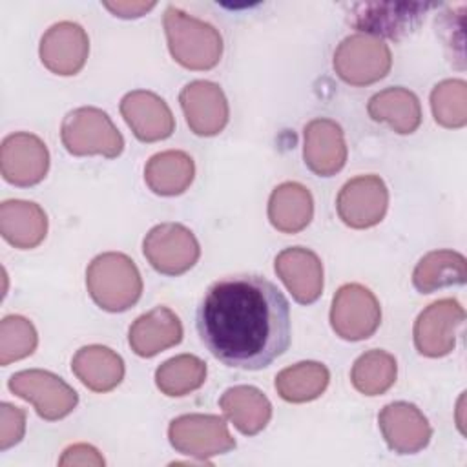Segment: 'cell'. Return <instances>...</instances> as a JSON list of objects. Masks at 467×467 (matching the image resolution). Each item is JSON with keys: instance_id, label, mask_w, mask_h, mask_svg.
<instances>
[{"instance_id": "6da1fadb", "label": "cell", "mask_w": 467, "mask_h": 467, "mask_svg": "<svg viewBox=\"0 0 467 467\" xmlns=\"http://www.w3.org/2000/svg\"><path fill=\"white\" fill-rule=\"evenodd\" d=\"M195 327L215 359L232 368L261 370L290 345V305L261 275H230L206 290Z\"/></svg>"}, {"instance_id": "7a4b0ae2", "label": "cell", "mask_w": 467, "mask_h": 467, "mask_svg": "<svg viewBox=\"0 0 467 467\" xmlns=\"http://www.w3.org/2000/svg\"><path fill=\"white\" fill-rule=\"evenodd\" d=\"M164 33L171 57L182 67L206 71L219 64L223 38L212 24L170 5L164 11Z\"/></svg>"}, {"instance_id": "3957f363", "label": "cell", "mask_w": 467, "mask_h": 467, "mask_svg": "<svg viewBox=\"0 0 467 467\" xmlns=\"http://www.w3.org/2000/svg\"><path fill=\"white\" fill-rule=\"evenodd\" d=\"M86 286L91 299L108 312L131 308L142 294V279L135 263L120 252L97 255L86 270Z\"/></svg>"}, {"instance_id": "277c9868", "label": "cell", "mask_w": 467, "mask_h": 467, "mask_svg": "<svg viewBox=\"0 0 467 467\" xmlns=\"http://www.w3.org/2000/svg\"><path fill=\"white\" fill-rule=\"evenodd\" d=\"M64 148L77 157L102 155L113 159L122 153L124 139L109 115L93 106L69 111L60 126Z\"/></svg>"}, {"instance_id": "5b68a950", "label": "cell", "mask_w": 467, "mask_h": 467, "mask_svg": "<svg viewBox=\"0 0 467 467\" xmlns=\"http://www.w3.org/2000/svg\"><path fill=\"white\" fill-rule=\"evenodd\" d=\"M392 66L389 46L370 35H350L334 51V69L350 86H368L381 80Z\"/></svg>"}, {"instance_id": "8992f818", "label": "cell", "mask_w": 467, "mask_h": 467, "mask_svg": "<svg viewBox=\"0 0 467 467\" xmlns=\"http://www.w3.org/2000/svg\"><path fill=\"white\" fill-rule=\"evenodd\" d=\"M7 387L18 398L35 405L36 414L47 421L66 418L78 403V394L60 376L42 370L29 368L15 372Z\"/></svg>"}, {"instance_id": "52a82bcc", "label": "cell", "mask_w": 467, "mask_h": 467, "mask_svg": "<svg viewBox=\"0 0 467 467\" xmlns=\"http://www.w3.org/2000/svg\"><path fill=\"white\" fill-rule=\"evenodd\" d=\"M168 440L171 447L186 456L206 462L235 447L228 425L215 414H182L170 421Z\"/></svg>"}, {"instance_id": "ba28073f", "label": "cell", "mask_w": 467, "mask_h": 467, "mask_svg": "<svg viewBox=\"0 0 467 467\" xmlns=\"http://www.w3.org/2000/svg\"><path fill=\"white\" fill-rule=\"evenodd\" d=\"M432 5L427 2H361L352 5L350 24L363 35L398 40L412 33Z\"/></svg>"}, {"instance_id": "9c48e42d", "label": "cell", "mask_w": 467, "mask_h": 467, "mask_svg": "<svg viewBox=\"0 0 467 467\" xmlns=\"http://www.w3.org/2000/svg\"><path fill=\"white\" fill-rule=\"evenodd\" d=\"M142 252L148 263L164 275H181L199 259L201 248L193 232L179 223L153 226L144 241Z\"/></svg>"}, {"instance_id": "30bf717a", "label": "cell", "mask_w": 467, "mask_h": 467, "mask_svg": "<svg viewBox=\"0 0 467 467\" xmlns=\"http://www.w3.org/2000/svg\"><path fill=\"white\" fill-rule=\"evenodd\" d=\"M381 323V308L376 296L363 285H343L330 306L332 330L347 341L370 337Z\"/></svg>"}, {"instance_id": "8fae6325", "label": "cell", "mask_w": 467, "mask_h": 467, "mask_svg": "<svg viewBox=\"0 0 467 467\" xmlns=\"http://www.w3.org/2000/svg\"><path fill=\"white\" fill-rule=\"evenodd\" d=\"M465 310L452 299H438L420 312L414 321V345L421 356L441 358L454 350L456 336L463 325Z\"/></svg>"}, {"instance_id": "7c38bea8", "label": "cell", "mask_w": 467, "mask_h": 467, "mask_svg": "<svg viewBox=\"0 0 467 467\" xmlns=\"http://www.w3.org/2000/svg\"><path fill=\"white\" fill-rule=\"evenodd\" d=\"M389 190L378 175H359L343 184L337 193L336 210L350 228L376 226L387 212Z\"/></svg>"}, {"instance_id": "4fadbf2b", "label": "cell", "mask_w": 467, "mask_h": 467, "mask_svg": "<svg viewBox=\"0 0 467 467\" xmlns=\"http://www.w3.org/2000/svg\"><path fill=\"white\" fill-rule=\"evenodd\" d=\"M49 168V151L33 133L18 131L4 139L0 148V171L4 181L15 186L38 184Z\"/></svg>"}, {"instance_id": "5bb4252c", "label": "cell", "mask_w": 467, "mask_h": 467, "mask_svg": "<svg viewBox=\"0 0 467 467\" xmlns=\"http://www.w3.org/2000/svg\"><path fill=\"white\" fill-rule=\"evenodd\" d=\"M179 102L190 130L201 137H213L228 124V100L210 80H193L179 93Z\"/></svg>"}, {"instance_id": "9a60e30c", "label": "cell", "mask_w": 467, "mask_h": 467, "mask_svg": "<svg viewBox=\"0 0 467 467\" xmlns=\"http://www.w3.org/2000/svg\"><path fill=\"white\" fill-rule=\"evenodd\" d=\"M379 431L390 451L414 454L431 441L432 429L425 414L409 401H394L381 409L378 416Z\"/></svg>"}, {"instance_id": "2e32d148", "label": "cell", "mask_w": 467, "mask_h": 467, "mask_svg": "<svg viewBox=\"0 0 467 467\" xmlns=\"http://www.w3.org/2000/svg\"><path fill=\"white\" fill-rule=\"evenodd\" d=\"M38 53L51 73L62 77L77 75L88 60V33L75 22H58L42 35Z\"/></svg>"}, {"instance_id": "e0dca14e", "label": "cell", "mask_w": 467, "mask_h": 467, "mask_svg": "<svg viewBox=\"0 0 467 467\" xmlns=\"http://www.w3.org/2000/svg\"><path fill=\"white\" fill-rule=\"evenodd\" d=\"M303 159L319 177L336 175L347 162L341 126L332 119H314L303 130Z\"/></svg>"}, {"instance_id": "ac0fdd59", "label": "cell", "mask_w": 467, "mask_h": 467, "mask_svg": "<svg viewBox=\"0 0 467 467\" xmlns=\"http://www.w3.org/2000/svg\"><path fill=\"white\" fill-rule=\"evenodd\" d=\"M120 115L142 142L168 139L175 130V119L168 104L146 89L126 93L120 100Z\"/></svg>"}, {"instance_id": "d6986e66", "label": "cell", "mask_w": 467, "mask_h": 467, "mask_svg": "<svg viewBox=\"0 0 467 467\" xmlns=\"http://www.w3.org/2000/svg\"><path fill=\"white\" fill-rule=\"evenodd\" d=\"M274 268L297 303L310 305L321 296L323 265L316 252L303 246L285 248L277 254Z\"/></svg>"}, {"instance_id": "ffe728a7", "label": "cell", "mask_w": 467, "mask_h": 467, "mask_svg": "<svg viewBox=\"0 0 467 467\" xmlns=\"http://www.w3.org/2000/svg\"><path fill=\"white\" fill-rule=\"evenodd\" d=\"M182 339V325L168 306H155L139 316L128 332L131 350L140 358H153Z\"/></svg>"}, {"instance_id": "44dd1931", "label": "cell", "mask_w": 467, "mask_h": 467, "mask_svg": "<svg viewBox=\"0 0 467 467\" xmlns=\"http://www.w3.org/2000/svg\"><path fill=\"white\" fill-rule=\"evenodd\" d=\"M47 232V215L33 201L9 199L0 204V234L20 250L38 246Z\"/></svg>"}, {"instance_id": "7402d4cb", "label": "cell", "mask_w": 467, "mask_h": 467, "mask_svg": "<svg viewBox=\"0 0 467 467\" xmlns=\"http://www.w3.org/2000/svg\"><path fill=\"white\" fill-rule=\"evenodd\" d=\"M71 370L89 390L109 392L124 378V361L104 345H88L75 352Z\"/></svg>"}, {"instance_id": "603a6c76", "label": "cell", "mask_w": 467, "mask_h": 467, "mask_svg": "<svg viewBox=\"0 0 467 467\" xmlns=\"http://www.w3.org/2000/svg\"><path fill=\"white\" fill-rule=\"evenodd\" d=\"M219 407L235 429L246 436L261 432L272 418V405L268 398L252 385L226 389L219 400Z\"/></svg>"}, {"instance_id": "cb8c5ba5", "label": "cell", "mask_w": 467, "mask_h": 467, "mask_svg": "<svg viewBox=\"0 0 467 467\" xmlns=\"http://www.w3.org/2000/svg\"><path fill=\"white\" fill-rule=\"evenodd\" d=\"M368 117L387 122L396 133L409 135L421 124V106L418 97L407 88H387L368 99Z\"/></svg>"}, {"instance_id": "d4e9b609", "label": "cell", "mask_w": 467, "mask_h": 467, "mask_svg": "<svg viewBox=\"0 0 467 467\" xmlns=\"http://www.w3.org/2000/svg\"><path fill=\"white\" fill-rule=\"evenodd\" d=\"M314 215L310 192L299 182H283L270 193L268 219L283 234H297L308 226Z\"/></svg>"}, {"instance_id": "484cf974", "label": "cell", "mask_w": 467, "mask_h": 467, "mask_svg": "<svg viewBox=\"0 0 467 467\" xmlns=\"http://www.w3.org/2000/svg\"><path fill=\"white\" fill-rule=\"evenodd\" d=\"M195 175L193 159L179 150L155 153L144 168V181L148 188L164 197H173L192 184Z\"/></svg>"}, {"instance_id": "4316f807", "label": "cell", "mask_w": 467, "mask_h": 467, "mask_svg": "<svg viewBox=\"0 0 467 467\" xmlns=\"http://www.w3.org/2000/svg\"><path fill=\"white\" fill-rule=\"evenodd\" d=\"M465 279L467 261L454 250H432L425 254L412 272V285L421 294H431L451 285H463Z\"/></svg>"}, {"instance_id": "83f0119b", "label": "cell", "mask_w": 467, "mask_h": 467, "mask_svg": "<svg viewBox=\"0 0 467 467\" xmlns=\"http://www.w3.org/2000/svg\"><path fill=\"white\" fill-rule=\"evenodd\" d=\"M330 372L323 363L299 361L275 376L277 394L290 403H305L319 398L328 387Z\"/></svg>"}, {"instance_id": "f1b7e54d", "label": "cell", "mask_w": 467, "mask_h": 467, "mask_svg": "<svg viewBox=\"0 0 467 467\" xmlns=\"http://www.w3.org/2000/svg\"><path fill=\"white\" fill-rule=\"evenodd\" d=\"M398 374V365L392 354L372 348L363 352L352 365L350 381L354 389L365 396H379L387 392Z\"/></svg>"}, {"instance_id": "f546056e", "label": "cell", "mask_w": 467, "mask_h": 467, "mask_svg": "<svg viewBox=\"0 0 467 467\" xmlns=\"http://www.w3.org/2000/svg\"><path fill=\"white\" fill-rule=\"evenodd\" d=\"M206 379V363L192 354L166 359L155 370V383L166 396L179 398L197 390Z\"/></svg>"}, {"instance_id": "4dcf8cb0", "label": "cell", "mask_w": 467, "mask_h": 467, "mask_svg": "<svg viewBox=\"0 0 467 467\" xmlns=\"http://www.w3.org/2000/svg\"><path fill=\"white\" fill-rule=\"evenodd\" d=\"M434 120L443 128H463L467 124V84L462 78H447L431 91Z\"/></svg>"}, {"instance_id": "1f68e13d", "label": "cell", "mask_w": 467, "mask_h": 467, "mask_svg": "<svg viewBox=\"0 0 467 467\" xmlns=\"http://www.w3.org/2000/svg\"><path fill=\"white\" fill-rule=\"evenodd\" d=\"M38 336L33 323L22 316H5L0 323V365L31 356L36 348Z\"/></svg>"}, {"instance_id": "d6a6232c", "label": "cell", "mask_w": 467, "mask_h": 467, "mask_svg": "<svg viewBox=\"0 0 467 467\" xmlns=\"http://www.w3.org/2000/svg\"><path fill=\"white\" fill-rule=\"evenodd\" d=\"M26 432V412L11 403L0 405V451L16 445Z\"/></svg>"}, {"instance_id": "836d02e7", "label": "cell", "mask_w": 467, "mask_h": 467, "mask_svg": "<svg viewBox=\"0 0 467 467\" xmlns=\"http://www.w3.org/2000/svg\"><path fill=\"white\" fill-rule=\"evenodd\" d=\"M58 465L60 467H66V465H89V467H102L104 465V458L102 454L88 445V443H75L71 447H67L60 460H58Z\"/></svg>"}, {"instance_id": "e575fe53", "label": "cell", "mask_w": 467, "mask_h": 467, "mask_svg": "<svg viewBox=\"0 0 467 467\" xmlns=\"http://www.w3.org/2000/svg\"><path fill=\"white\" fill-rule=\"evenodd\" d=\"M104 7L109 9L119 18H139L155 7V2H135V0H117L104 2Z\"/></svg>"}]
</instances>
